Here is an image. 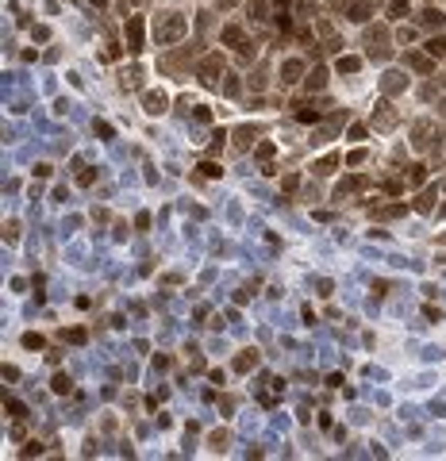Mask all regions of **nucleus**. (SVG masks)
Returning <instances> with one entry per match:
<instances>
[{"instance_id": "30", "label": "nucleus", "mask_w": 446, "mask_h": 461, "mask_svg": "<svg viewBox=\"0 0 446 461\" xmlns=\"http://www.w3.org/2000/svg\"><path fill=\"white\" fill-rule=\"evenodd\" d=\"M66 339H70V342H73V346H81V342H85V339H88V334H85V331H81V327H73V331H70V334H66Z\"/></svg>"}, {"instance_id": "18", "label": "nucleus", "mask_w": 446, "mask_h": 461, "mask_svg": "<svg viewBox=\"0 0 446 461\" xmlns=\"http://www.w3.org/2000/svg\"><path fill=\"white\" fill-rule=\"evenodd\" d=\"M335 166H339V154H327V158H319V162H315V173L323 177V173H331Z\"/></svg>"}, {"instance_id": "35", "label": "nucleus", "mask_w": 446, "mask_h": 461, "mask_svg": "<svg viewBox=\"0 0 446 461\" xmlns=\"http://www.w3.org/2000/svg\"><path fill=\"white\" fill-rule=\"evenodd\" d=\"M8 411H12V415H19V419L27 415V408H23V404H19V400H8Z\"/></svg>"}, {"instance_id": "6", "label": "nucleus", "mask_w": 446, "mask_h": 461, "mask_svg": "<svg viewBox=\"0 0 446 461\" xmlns=\"http://www.w3.org/2000/svg\"><path fill=\"white\" fill-rule=\"evenodd\" d=\"M142 104H146L150 115H162V112H166V104H169V96L166 93H146V96H142Z\"/></svg>"}, {"instance_id": "33", "label": "nucleus", "mask_w": 446, "mask_h": 461, "mask_svg": "<svg viewBox=\"0 0 446 461\" xmlns=\"http://www.w3.org/2000/svg\"><path fill=\"white\" fill-rule=\"evenodd\" d=\"M250 85H254V88H265V66H262V70H254V81H250Z\"/></svg>"}, {"instance_id": "29", "label": "nucleus", "mask_w": 446, "mask_h": 461, "mask_svg": "<svg viewBox=\"0 0 446 461\" xmlns=\"http://www.w3.org/2000/svg\"><path fill=\"white\" fill-rule=\"evenodd\" d=\"M362 162H366V150H350L346 154V166H362Z\"/></svg>"}, {"instance_id": "26", "label": "nucleus", "mask_w": 446, "mask_h": 461, "mask_svg": "<svg viewBox=\"0 0 446 461\" xmlns=\"http://www.w3.org/2000/svg\"><path fill=\"white\" fill-rule=\"evenodd\" d=\"M389 12L393 16H408V0H389Z\"/></svg>"}, {"instance_id": "15", "label": "nucleus", "mask_w": 446, "mask_h": 461, "mask_svg": "<svg viewBox=\"0 0 446 461\" xmlns=\"http://www.w3.org/2000/svg\"><path fill=\"white\" fill-rule=\"evenodd\" d=\"M408 66H411V70H420V73H431V70H435V62L423 58V54H408Z\"/></svg>"}, {"instance_id": "3", "label": "nucleus", "mask_w": 446, "mask_h": 461, "mask_svg": "<svg viewBox=\"0 0 446 461\" xmlns=\"http://www.w3.org/2000/svg\"><path fill=\"white\" fill-rule=\"evenodd\" d=\"M373 127L377 131H393L396 127V108L389 104V100H381V104L373 108Z\"/></svg>"}, {"instance_id": "36", "label": "nucleus", "mask_w": 446, "mask_h": 461, "mask_svg": "<svg viewBox=\"0 0 446 461\" xmlns=\"http://www.w3.org/2000/svg\"><path fill=\"white\" fill-rule=\"evenodd\" d=\"M97 135H100V139H112L115 131H112V127H108V123H97Z\"/></svg>"}, {"instance_id": "1", "label": "nucleus", "mask_w": 446, "mask_h": 461, "mask_svg": "<svg viewBox=\"0 0 446 461\" xmlns=\"http://www.w3.org/2000/svg\"><path fill=\"white\" fill-rule=\"evenodd\" d=\"M185 27H189V23H185V16L169 12V16L162 19V23H158V31H154V35H158V46H169V43H177V39L185 35Z\"/></svg>"}, {"instance_id": "28", "label": "nucleus", "mask_w": 446, "mask_h": 461, "mask_svg": "<svg viewBox=\"0 0 446 461\" xmlns=\"http://www.w3.org/2000/svg\"><path fill=\"white\" fill-rule=\"evenodd\" d=\"M273 150H277V146H273V142H262V146H258V158H262V166H265V162H270V158H273Z\"/></svg>"}, {"instance_id": "32", "label": "nucleus", "mask_w": 446, "mask_h": 461, "mask_svg": "<svg viewBox=\"0 0 446 461\" xmlns=\"http://www.w3.org/2000/svg\"><path fill=\"white\" fill-rule=\"evenodd\" d=\"M223 446H227V435H223V431H216V435H212V450H223Z\"/></svg>"}, {"instance_id": "21", "label": "nucleus", "mask_w": 446, "mask_h": 461, "mask_svg": "<svg viewBox=\"0 0 446 461\" xmlns=\"http://www.w3.org/2000/svg\"><path fill=\"white\" fill-rule=\"evenodd\" d=\"M339 70H342V73H358L362 62H358V58H339Z\"/></svg>"}, {"instance_id": "37", "label": "nucleus", "mask_w": 446, "mask_h": 461, "mask_svg": "<svg viewBox=\"0 0 446 461\" xmlns=\"http://www.w3.org/2000/svg\"><path fill=\"white\" fill-rule=\"evenodd\" d=\"M193 115H196V123H208V119H212V112H208V108H196Z\"/></svg>"}, {"instance_id": "38", "label": "nucleus", "mask_w": 446, "mask_h": 461, "mask_svg": "<svg viewBox=\"0 0 446 461\" xmlns=\"http://www.w3.org/2000/svg\"><path fill=\"white\" fill-rule=\"evenodd\" d=\"M93 4H97V8H104V4H108V0H93Z\"/></svg>"}, {"instance_id": "2", "label": "nucleus", "mask_w": 446, "mask_h": 461, "mask_svg": "<svg viewBox=\"0 0 446 461\" xmlns=\"http://www.w3.org/2000/svg\"><path fill=\"white\" fill-rule=\"evenodd\" d=\"M219 73H223V54H204L200 81H204V85H219Z\"/></svg>"}, {"instance_id": "9", "label": "nucleus", "mask_w": 446, "mask_h": 461, "mask_svg": "<svg viewBox=\"0 0 446 461\" xmlns=\"http://www.w3.org/2000/svg\"><path fill=\"white\" fill-rule=\"evenodd\" d=\"M254 365H258V350H243V354L235 357V369H239V373H250Z\"/></svg>"}, {"instance_id": "19", "label": "nucleus", "mask_w": 446, "mask_h": 461, "mask_svg": "<svg viewBox=\"0 0 446 461\" xmlns=\"http://www.w3.org/2000/svg\"><path fill=\"white\" fill-rule=\"evenodd\" d=\"M423 50H427L431 58H442V54H446V39H431V43L423 46Z\"/></svg>"}, {"instance_id": "17", "label": "nucleus", "mask_w": 446, "mask_h": 461, "mask_svg": "<svg viewBox=\"0 0 446 461\" xmlns=\"http://www.w3.org/2000/svg\"><path fill=\"white\" fill-rule=\"evenodd\" d=\"M369 16H373V8H369V4H350V19H354V23H366Z\"/></svg>"}, {"instance_id": "24", "label": "nucleus", "mask_w": 446, "mask_h": 461, "mask_svg": "<svg viewBox=\"0 0 446 461\" xmlns=\"http://www.w3.org/2000/svg\"><path fill=\"white\" fill-rule=\"evenodd\" d=\"M23 346L27 350H43L46 342H43V334H23Z\"/></svg>"}, {"instance_id": "20", "label": "nucleus", "mask_w": 446, "mask_h": 461, "mask_svg": "<svg viewBox=\"0 0 446 461\" xmlns=\"http://www.w3.org/2000/svg\"><path fill=\"white\" fill-rule=\"evenodd\" d=\"M427 181V166H411V173H408V185H423Z\"/></svg>"}, {"instance_id": "5", "label": "nucleus", "mask_w": 446, "mask_h": 461, "mask_svg": "<svg viewBox=\"0 0 446 461\" xmlns=\"http://www.w3.org/2000/svg\"><path fill=\"white\" fill-rule=\"evenodd\" d=\"M381 88H385L389 96H396V93H404V88H408V77H404V73H396V70H389L385 77H381Z\"/></svg>"}, {"instance_id": "12", "label": "nucleus", "mask_w": 446, "mask_h": 461, "mask_svg": "<svg viewBox=\"0 0 446 461\" xmlns=\"http://www.w3.org/2000/svg\"><path fill=\"white\" fill-rule=\"evenodd\" d=\"M358 189H366V177H350V181H342L339 189H335V196L342 200V196H350V192H358Z\"/></svg>"}, {"instance_id": "34", "label": "nucleus", "mask_w": 446, "mask_h": 461, "mask_svg": "<svg viewBox=\"0 0 446 461\" xmlns=\"http://www.w3.org/2000/svg\"><path fill=\"white\" fill-rule=\"evenodd\" d=\"M200 173H204V177H219V166H216V162H204Z\"/></svg>"}, {"instance_id": "22", "label": "nucleus", "mask_w": 446, "mask_h": 461, "mask_svg": "<svg viewBox=\"0 0 446 461\" xmlns=\"http://www.w3.org/2000/svg\"><path fill=\"white\" fill-rule=\"evenodd\" d=\"M50 388H54V392H70V388H73V381H70L66 373H58V377H54V384H50Z\"/></svg>"}, {"instance_id": "8", "label": "nucleus", "mask_w": 446, "mask_h": 461, "mask_svg": "<svg viewBox=\"0 0 446 461\" xmlns=\"http://www.w3.org/2000/svg\"><path fill=\"white\" fill-rule=\"evenodd\" d=\"M254 139H258V127H250V123H246V127H239V131H235V150H246Z\"/></svg>"}, {"instance_id": "10", "label": "nucleus", "mask_w": 446, "mask_h": 461, "mask_svg": "<svg viewBox=\"0 0 446 461\" xmlns=\"http://www.w3.org/2000/svg\"><path fill=\"white\" fill-rule=\"evenodd\" d=\"M304 85L312 88V93H319V88L327 85V70H323V66H315V70H312V73H308V77H304Z\"/></svg>"}, {"instance_id": "11", "label": "nucleus", "mask_w": 446, "mask_h": 461, "mask_svg": "<svg viewBox=\"0 0 446 461\" xmlns=\"http://www.w3.org/2000/svg\"><path fill=\"white\" fill-rule=\"evenodd\" d=\"M411 142H415L420 150H427V146H431V123H427V119L415 123V139H411Z\"/></svg>"}, {"instance_id": "27", "label": "nucleus", "mask_w": 446, "mask_h": 461, "mask_svg": "<svg viewBox=\"0 0 446 461\" xmlns=\"http://www.w3.org/2000/svg\"><path fill=\"white\" fill-rule=\"evenodd\" d=\"M223 139H227V135H223V131H216V135H212V146H208V154H219V150H223Z\"/></svg>"}, {"instance_id": "13", "label": "nucleus", "mask_w": 446, "mask_h": 461, "mask_svg": "<svg viewBox=\"0 0 446 461\" xmlns=\"http://www.w3.org/2000/svg\"><path fill=\"white\" fill-rule=\"evenodd\" d=\"M219 39H223V46H243V27H239V23L223 27V35H219Z\"/></svg>"}, {"instance_id": "16", "label": "nucleus", "mask_w": 446, "mask_h": 461, "mask_svg": "<svg viewBox=\"0 0 446 461\" xmlns=\"http://www.w3.org/2000/svg\"><path fill=\"white\" fill-rule=\"evenodd\" d=\"M442 19H446V16H442L438 8H427V12L420 16V23H423V27H442Z\"/></svg>"}, {"instance_id": "4", "label": "nucleus", "mask_w": 446, "mask_h": 461, "mask_svg": "<svg viewBox=\"0 0 446 461\" xmlns=\"http://www.w3.org/2000/svg\"><path fill=\"white\" fill-rule=\"evenodd\" d=\"M127 50H142V16H127Z\"/></svg>"}, {"instance_id": "23", "label": "nucleus", "mask_w": 446, "mask_h": 461, "mask_svg": "<svg viewBox=\"0 0 446 461\" xmlns=\"http://www.w3.org/2000/svg\"><path fill=\"white\" fill-rule=\"evenodd\" d=\"M396 216H404V204H393V208H381V211H377V219H396Z\"/></svg>"}, {"instance_id": "14", "label": "nucleus", "mask_w": 446, "mask_h": 461, "mask_svg": "<svg viewBox=\"0 0 446 461\" xmlns=\"http://www.w3.org/2000/svg\"><path fill=\"white\" fill-rule=\"evenodd\" d=\"M435 200H438V189H423L420 200H415V211H431V208H435Z\"/></svg>"}, {"instance_id": "7", "label": "nucleus", "mask_w": 446, "mask_h": 461, "mask_svg": "<svg viewBox=\"0 0 446 461\" xmlns=\"http://www.w3.org/2000/svg\"><path fill=\"white\" fill-rule=\"evenodd\" d=\"M300 73H304V62H296V58H289L285 66H281V81H300Z\"/></svg>"}, {"instance_id": "25", "label": "nucleus", "mask_w": 446, "mask_h": 461, "mask_svg": "<svg viewBox=\"0 0 446 461\" xmlns=\"http://www.w3.org/2000/svg\"><path fill=\"white\" fill-rule=\"evenodd\" d=\"M296 119H300V123H315V119H319V112H315V108H300Z\"/></svg>"}, {"instance_id": "31", "label": "nucleus", "mask_w": 446, "mask_h": 461, "mask_svg": "<svg viewBox=\"0 0 446 461\" xmlns=\"http://www.w3.org/2000/svg\"><path fill=\"white\" fill-rule=\"evenodd\" d=\"M223 93H227V96H239V77H227V81H223Z\"/></svg>"}]
</instances>
